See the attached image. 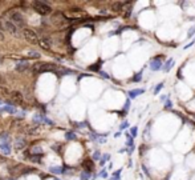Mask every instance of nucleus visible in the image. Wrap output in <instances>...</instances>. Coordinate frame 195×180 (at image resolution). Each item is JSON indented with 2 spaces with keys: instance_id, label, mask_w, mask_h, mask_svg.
Wrapping results in <instances>:
<instances>
[{
  "instance_id": "nucleus-1",
  "label": "nucleus",
  "mask_w": 195,
  "mask_h": 180,
  "mask_svg": "<svg viewBox=\"0 0 195 180\" xmlns=\"http://www.w3.org/2000/svg\"><path fill=\"white\" fill-rule=\"evenodd\" d=\"M8 18H9V21H12L17 28L24 29V27H25V19H24V16L19 11H11L8 14Z\"/></svg>"
},
{
  "instance_id": "nucleus-2",
  "label": "nucleus",
  "mask_w": 195,
  "mask_h": 180,
  "mask_svg": "<svg viewBox=\"0 0 195 180\" xmlns=\"http://www.w3.org/2000/svg\"><path fill=\"white\" fill-rule=\"evenodd\" d=\"M33 9L40 15H49L52 12V7L45 1H33Z\"/></svg>"
},
{
  "instance_id": "nucleus-3",
  "label": "nucleus",
  "mask_w": 195,
  "mask_h": 180,
  "mask_svg": "<svg viewBox=\"0 0 195 180\" xmlns=\"http://www.w3.org/2000/svg\"><path fill=\"white\" fill-rule=\"evenodd\" d=\"M32 70L34 72L37 73H41V72H51V71H56L57 67H56L55 64H51V63H36L32 67Z\"/></svg>"
},
{
  "instance_id": "nucleus-4",
  "label": "nucleus",
  "mask_w": 195,
  "mask_h": 180,
  "mask_svg": "<svg viewBox=\"0 0 195 180\" xmlns=\"http://www.w3.org/2000/svg\"><path fill=\"white\" fill-rule=\"evenodd\" d=\"M23 36H24V39H25L28 43H31V44H39V36L36 35V32L33 31V29H31V28H24L23 29Z\"/></svg>"
},
{
  "instance_id": "nucleus-5",
  "label": "nucleus",
  "mask_w": 195,
  "mask_h": 180,
  "mask_svg": "<svg viewBox=\"0 0 195 180\" xmlns=\"http://www.w3.org/2000/svg\"><path fill=\"white\" fill-rule=\"evenodd\" d=\"M3 29H6L8 33H11V35H13V36H16V38H19L20 36V32H19V28H17L16 26H15L12 21H9V20H4V23H3V27H1Z\"/></svg>"
},
{
  "instance_id": "nucleus-6",
  "label": "nucleus",
  "mask_w": 195,
  "mask_h": 180,
  "mask_svg": "<svg viewBox=\"0 0 195 180\" xmlns=\"http://www.w3.org/2000/svg\"><path fill=\"white\" fill-rule=\"evenodd\" d=\"M9 97H11V100L13 103H16V104H21V103L24 102V96L21 92H19V91H12L11 95H9Z\"/></svg>"
},
{
  "instance_id": "nucleus-7",
  "label": "nucleus",
  "mask_w": 195,
  "mask_h": 180,
  "mask_svg": "<svg viewBox=\"0 0 195 180\" xmlns=\"http://www.w3.org/2000/svg\"><path fill=\"white\" fill-rule=\"evenodd\" d=\"M25 147H27V142L23 137H17V139L15 140V148H16V151H21V149H24Z\"/></svg>"
},
{
  "instance_id": "nucleus-8",
  "label": "nucleus",
  "mask_w": 195,
  "mask_h": 180,
  "mask_svg": "<svg viewBox=\"0 0 195 180\" xmlns=\"http://www.w3.org/2000/svg\"><path fill=\"white\" fill-rule=\"evenodd\" d=\"M28 68H29V63H27V61H21V63L16 64L15 70L19 71V72H24V71H27Z\"/></svg>"
},
{
  "instance_id": "nucleus-9",
  "label": "nucleus",
  "mask_w": 195,
  "mask_h": 180,
  "mask_svg": "<svg viewBox=\"0 0 195 180\" xmlns=\"http://www.w3.org/2000/svg\"><path fill=\"white\" fill-rule=\"evenodd\" d=\"M82 166H84V168H85L86 171H93V169H94V163H93L90 159L85 160V162L82 163Z\"/></svg>"
},
{
  "instance_id": "nucleus-10",
  "label": "nucleus",
  "mask_w": 195,
  "mask_h": 180,
  "mask_svg": "<svg viewBox=\"0 0 195 180\" xmlns=\"http://www.w3.org/2000/svg\"><path fill=\"white\" fill-rule=\"evenodd\" d=\"M125 3H114L113 4V11H115V12H120L121 9H122V6Z\"/></svg>"
},
{
  "instance_id": "nucleus-11",
  "label": "nucleus",
  "mask_w": 195,
  "mask_h": 180,
  "mask_svg": "<svg viewBox=\"0 0 195 180\" xmlns=\"http://www.w3.org/2000/svg\"><path fill=\"white\" fill-rule=\"evenodd\" d=\"M28 56H29V58H33V59H39V58H40V53L36 52V51H29Z\"/></svg>"
},
{
  "instance_id": "nucleus-12",
  "label": "nucleus",
  "mask_w": 195,
  "mask_h": 180,
  "mask_svg": "<svg viewBox=\"0 0 195 180\" xmlns=\"http://www.w3.org/2000/svg\"><path fill=\"white\" fill-rule=\"evenodd\" d=\"M161 65H162V63H159V61H153V63H151V68H153V70H158Z\"/></svg>"
},
{
  "instance_id": "nucleus-13",
  "label": "nucleus",
  "mask_w": 195,
  "mask_h": 180,
  "mask_svg": "<svg viewBox=\"0 0 195 180\" xmlns=\"http://www.w3.org/2000/svg\"><path fill=\"white\" fill-rule=\"evenodd\" d=\"M144 92V90H135V91H132V92L129 93L132 97H134V96H137V93H142Z\"/></svg>"
},
{
  "instance_id": "nucleus-14",
  "label": "nucleus",
  "mask_w": 195,
  "mask_h": 180,
  "mask_svg": "<svg viewBox=\"0 0 195 180\" xmlns=\"http://www.w3.org/2000/svg\"><path fill=\"white\" fill-rule=\"evenodd\" d=\"M4 83H6V81H4V79H3V76L0 75V85H4Z\"/></svg>"
},
{
  "instance_id": "nucleus-15",
  "label": "nucleus",
  "mask_w": 195,
  "mask_h": 180,
  "mask_svg": "<svg viewBox=\"0 0 195 180\" xmlns=\"http://www.w3.org/2000/svg\"><path fill=\"white\" fill-rule=\"evenodd\" d=\"M4 40V35H3V32H1V29H0V41H3Z\"/></svg>"
},
{
  "instance_id": "nucleus-16",
  "label": "nucleus",
  "mask_w": 195,
  "mask_h": 180,
  "mask_svg": "<svg viewBox=\"0 0 195 180\" xmlns=\"http://www.w3.org/2000/svg\"><path fill=\"white\" fill-rule=\"evenodd\" d=\"M141 78H142V75H141V73H138V75H137V76H135V78H134V80L137 81V80H139Z\"/></svg>"
},
{
  "instance_id": "nucleus-17",
  "label": "nucleus",
  "mask_w": 195,
  "mask_h": 180,
  "mask_svg": "<svg viewBox=\"0 0 195 180\" xmlns=\"http://www.w3.org/2000/svg\"><path fill=\"white\" fill-rule=\"evenodd\" d=\"M3 63V58H1V56H0V64Z\"/></svg>"
}]
</instances>
